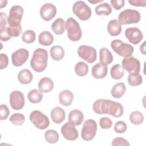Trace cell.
Listing matches in <instances>:
<instances>
[{
    "label": "cell",
    "mask_w": 146,
    "mask_h": 146,
    "mask_svg": "<svg viewBox=\"0 0 146 146\" xmlns=\"http://www.w3.org/2000/svg\"><path fill=\"white\" fill-rule=\"evenodd\" d=\"M47 60V51L44 48H38L33 52L30 60V66L35 72H41L46 68Z\"/></svg>",
    "instance_id": "6da1fadb"
},
{
    "label": "cell",
    "mask_w": 146,
    "mask_h": 146,
    "mask_svg": "<svg viewBox=\"0 0 146 146\" xmlns=\"http://www.w3.org/2000/svg\"><path fill=\"white\" fill-rule=\"evenodd\" d=\"M65 29L70 40L76 42L81 39L82 32L79 23L73 18L69 17L65 23Z\"/></svg>",
    "instance_id": "7a4b0ae2"
},
{
    "label": "cell",
    "mask_w": 146,
    "mask_h": 146,
    "mask_svg": "<svg viewBox=\"0 0 146 146\" xmlns=\"http://www.w3.org/2000/svg\"><path fill=\"white\" fill-rule=\"evenodd\" d=\"M140 13L135 10L125 9L120 13L118 21L121 25H129L138 23L140 21Z\"/></svg>",
    "instance_id": "3957f363"
},
{
    "label": "cell",
    "mask_w": 146,
    "mask_h": 146,
    "mask_svg": "<svg viewBox=\"0 0 146 146\" xmlns=\"http://www.w3.org/2000/svg\"><path fill=\"white\" fill-rule=\"evenodd\" d=\"M111 47L116 54L124 57L131 56L134 51L132 46L123 42L120 39L113 40L111 43Z\"/></svg>",
    "instance_id": "277c9868"
},
{
    "label": "cell",
    "mask_w": 146,
    "mask_h": 146,
    "mask_svg": "<svg viewBox=\"0 0 146 146\" xmlns=\"http://www.w3.org/2000/svg\"><path fill=\"white\" fill-rule=\"evenodd\" d=\"M74 14L80 20L87 21L90 18L92 14L91 8L82 1L75 2L72 6Z\"/></svg>",
    "instance_id": "5b68a950"
},
{
    "label": "cell",
    "mask_w": 146,
    "mask_h": 146,
    "mask_svg": "<svg viewBox=\"0 0 146 146\" xmlns=\"http://www.w3.org/2000/svg\"><path fill=\"white\" fill-rule=\"evenodd\" d=\"M29 118L30 121L39 129H45L50 125L48 117L40 111H33L30 113Z\"/></svg>",
    "instance_id": "8992f818"
},
{
    "label": "cell",
    "mask_w": 146,
    "mask_h": 146,
    "mask_svg": "<svg viewBox=\"0 0 146 146\" xmlns=\"http://www.w3.org/2000/svg\"><path fill=\"white\" fill-rule=\"evenodd\" d=\"M98 126L93 119L86 120L83 123L81 130V137L85 141L92 140L96 134Z\"/></svg>",
    "instance_id": "52a82bcc"
},
{
    "label": "cell",
    "mask_w": 146,
    "mask_h": 146,
    "mask_svg": "<svg viewBox=\"0 0 146 146\" xmlns=\"http://www.w3.org/2000/svg\"><path fill=\"white\" fill-rule=\"evenodd\" d=\"M122 67L126 70L129 75L139 74L140 71V61L132 56L124 57L122 60Z\"/></svg>",
    "instance_id": "ba28073f"
},
{
    "label": "cell",
    "mask_w": 146,
    "mask_h": 146,
    "mask_svg": "<svg viewBox=\"0 0 146 146\" xmlns=\"http://www.w3.org/2000/svg\"><path fill=\"white\" fill-rule=\"evenodd\" d=\"M78 54L80 58L89 63H94L97 58L96 49L87 45L79 46L78 48Z\"/></svg>",
    "instance_id": "9c48e42d"
},
{
    "label": "cell",
    "mask_w": 146,
    "mask_h": 146,
    "mask_svg": "<svg viewBox=\"0 0 146 146\" xmlns=\"http://www.w3.org/2000/svg\"><path fill=\"white\" fill-rule=\"evenodd\" d=\"M23 9L19 5L13 6L9 11V15L7 18V23L10 26H18L21 25Z\"/></svg>",
    "instance_id": "30bf717a"
},
{
    "label": "cell",
    "mask_w": 146,
    "mask_h": 146,
    "mask_svg": "<svg viewBox=\"0 0 146 146\" xmlns=\"http://www.w3.org/2000/svg\"><path fill=\"white\" fill-rule=\"evenodd\" d=\"M25 96L19 91H12L10 95V104L11 108L15 110H21L25 105Z\"/></svg>",
    "instance_id": "8fae6325"
},
{
    "label": "cell",
    "mask_w": 146,
    "mask_h": 146,
    "mask_svg": "<svg viewBox=\"0 0 146 146\" xmlns=\"http://www.w3.org/2000/svg\"><path fill=\"white\" fill-rule=\"evenodd\" d=\"M29 52L26 48H19L11 54V62L15 67H20L28 59Z\"/></svg>",
    "instance_id": "7c38bea8"
},
{
    "label": "cell",
    "mask_w": 146,
    "mask_h": 146,
    "mask_svg": "<svg viewBox=\"0 0 146 146\" xmlns=\"http://www.w3.org/2000/svg\"><path fill=\"white\" fill-rule=\"evenodd\" d=\"M125 36L128 41L133 44H139L143 39L142 32L136 27L127 28L125 31Z\"/></svg>",
    "instance_id": "4fadbf2b"
},
{
    "label": "cell",
    "mask_w": 146,
    "mask_h": 146,
    "mask_svg": "<svg viewBox=\"0 0 146 146\" xmlns=\"http://www.w3.org/2000/svg\"><path fill=\"white\" fill-rule=\"evenodd\" d=\"M39 13L41 18L43 20L49 21L56 15V7L52 3H46L41 6Z\"/></svg>",
    "instance_id": "5bb4252c"
},
{
    "label": "cell",
    "mask_w": 146,
    "mask_h": 146,
    "mask_svg": "<svg viewBox=\"0 0 146 146\" xmlns=\"http://www.w3.org/2000/svg\"><path fill=\"white\" fill-rule=\"evenodd\" d=\"M60 132L64 138L67 140H75L79 136L78 130L74 125H72L69 122H67L62 125Z\"/></svg>",
    "instance_id": "9a60e30c"
},
{
    "label": "cell",
    "mask_w": 146,
    "mask_h": 146,
    "mask_svg": "<svg viewBox=\"0 0 146 146\" xmlns=\"http://www.w3.org/2000/svg\"><path fill=\"white\" fill-rule=\"evenodd\" d=\"M111 100L100 99L95 101L92 105L94 112L97 114H108V108Z\"/></svg>",
    "instance_id": "2e32d148"
},
{
    "label": "cell",
    "mask_w": 146,
    "mask_h": 146,
    "mask_svg": "<svg viewBox=\"0 0 146 146\" xmlns=\"http://www.w3.org/2000/svg\"><path fill=\"white\" fill-rule=\"evenodd\" d=\"M108 72L107 66L101 62L95 64L91 70V74L95 79H103L105 78Z\"/></svg>",
    "instance_id": "e0dca14e"
},
{
    "label": "cell",
    "mask_w": 146,
    "mask_h": 146,
    "mask_svg": "<svg viewBox=\"0 0 146 146\" xmlns=\"http://www.w3.org/2000/svg\"><path fill=\"white\" fill-rule=\"evenodd\" d=\"M84 119L83 112L78 110H73L68 114V122L74 126L80 125Z\"/></svg>",
    "instance_id": "ac0fdd59"
},
{
    "label": "cell",
    "mask_w": 146,
    "mask_h": 146,
    "mask_svg": "<svg viewBox=\"0 0 146 146\" xmlns=\"http://www.w3.org/2000/svg\"><path fill=\"white\" fill-rule=\"evenodd\" d=\"M54 87V82L48 77H44L40 79L38 83L39 90L42 93H48L51 91Z\"/></svg>",
    "instance_id": "d6986e66"
},
{
    "label": "cell",
    "mask_w": 146,
    "mask_h": 146,
    "mask_svg": "<svg viewBox=\"0 0 146 146\" xmlns=\"http://www.w3.org/2000/svg\"><path fill=\"white\" fill-rule=\"evenodd\" d=\"M51 117L52 121L56 124H60L63 122L66 117L64 110L59 107H54L51 111Z\"/></svg>",
    "instance_id": "ffe728a7"
},
{
    "label": "cell",
    "mask_w": 146,
    "mask_h": 146,
    "mask_svg": "<svg viewBox=\"0 0 146 146\" xmlns=\"http://www.w3.org/2000/svg\"><path fill=\"white\" fill-rule=\"evenodd\" d=\"M124 112V109L122 105L117 102L111 101L108 114L115 117H121Z\"/></svg>",
    "instance_id": "44dd1931"
},
{
    "label": "cell",
    "mask_w": 146,
    "mask_h": 146,
    "mask_svg": "<svg viewBox=\"0 0 146 146\" xmlns=\"http://www.w3.org/2000/svg\"><path fill=\"white\" fill-rule=\"evenodd\" d=\"M59 103L64 106H69L71 104L74 99V94L68 90L61 91L58 96Z\"/></svg>",
    "instance_id": "7402d4cb"
},
{
    "label": "cell",
    "mask_w": 146,
    "mask_h": 146,
    "mask_svg": "<svg viewBox=\"0 0 146 146\" xmlns=\"http://www.w3.org/2000/svg\"><path fill=\"white\" fill-rule=\"evenodd\" d=\"M107 29L110 35L117 36L121 31V25L117 19H112L108 22Z\"/></svg>",
    "instance_id": "603a6c76"
},
{
    "label": "cell",
    "mask_w": 146,
    "mask_h": 146,
    "mask_svg": "<svg viewBox=\"0 0 146 146\" xmlns=\"http://www.w3.org/2000/svg\"><path fill=\"white\" fill-rule=\"evenodd\" d=\"M125 91L126 87L125 84L123 82H119L112 87L111 94L112 97L116 99H119L123 96L125 92Z\"/></svg>",
    "instance_id": "cb8c5ba5"
},
{
    "label": "cell",
    "mask_w": 146,
    "mask_h": 146,
    "mask_svg": "<svg viewBox=\"0 0 146 146\" xmlns=\"http://www.w3.org/2000/svg\"><path fill=\"white\" fill-rule=\"evenodd\" d=\"M51 30L56 35H61L65 31V22L62 18L55 20L51 25Z\"/></svg>",
    "instance_id": "d4e9b609"
},
{
    "label": "cell",
    "mask_w": 146,
    "mask_h": 146,
    "mask_svg": "<svg viewBox=\"0 0 146 146\" xmlns=\"http://www.w3.org/2000/svg\"><path fill=\"white\" fill-rule=\"evenodd\" d=\"M100 62L106 65L111 64L113 61V55L111 51L106 47H103L99 51Z\"/></svg>",
    "instance_id": "484cf974"
},
{
    "label": "cell",
    "mask_w": 146,
    "mask_h": 146,
    "mask_svg": "<svg viewBox=\"0 0 146 146\" xmlns=\"http://www.w3.org/2000/svg\"><path fill=\"white\" fill-rule=\"evenodd\" d=\"M53 41L54 36L48 31H43L41 32L38 36V42L42 46H50L53 43Z\"/></svg>",
    "instance_id": "4316f807"
},
{
    "label": "cell",
    "mask_w": 146,
    "mask_h": 146,
    "mask_svg": "<svg viewBox=\"0 0 146 146\" xmlns=\"http://www.w3.org/2000/svg\"><path fill=\"white\" fill-rule=\"evenodd\" d=\"M50 53L51 58L56 61L62 60L64 56V50L63 48L58 45L52 46L50 48Z\"/></svg>",
    "instance_id": "83f0119b"
},
{
    "label": "cell",
    "mask_w": 146,
    "mask_h": 146,
    "mask_svg": "<svg viewBox=\"0 0 146 146\" xmlns=\"http://www.w3.org/2000/svg\"><path fill=\"white\" fill-rule=\"evenodd\" d=\"M18 80L23 84H29L33 79L31 72L28 69L22 70L18 74Z\"/></svg>",
    "instance_id": "f1b7e54d"
},
{
    "label": "cell",
    "mask_w": 146,
    "mask_h": 146,
    "mask_svg": "<svg viewBox=\"0 0 146 146\" xmlns=\"http://www.w3.org/2000/svg\"><path fill=\"white\" fill-rule=\"evenodd\" d=\"M43 94L39 90L33 89L29 91L27 94V98L30 102L36 104L41 102L43 98Z\"/></svg>",
    "instance_id": "f546056e"
},
{
    "label": "cell",
    "mask_w": 146,
    "mask_h": 146,
    "mask_svg": "<svg viewBox=\"0 0 146 146\" xmlns=\"http://www.w3.org/2000/svg\"><path fill=\"white\" fill-rule=\"evenodd\" d=\"M95 13L98 15H109L112 13V8L108 3H103L98 5L95 9Z\"/></svg>",
    "instance_id": "4dcf8cb0"
},
{
    "label": "cell",
    "mask_w": 146,
    "mask_h": 146,
    "mask_svg": "<svg viewBox=\"0 0 146 146\" xmlns=\"http://www.w3.org/2000/svg\"><path fill=\"white\" fill-rule=\"evenodd\" d=\"M110 74L111 76L113 79L116 80L120 79L123 76L124 74V69L121 65L119 64H116L111 67Z\"/></svg>",
    "instance_id": "1f68e13d"
},
{
    "label": "cell",
    "mask_w": 146,
    "mask_h": 146,
    "mask_svg": "<svg viewBox=\"0 0 146 146\" xmlns=\"http://www.w3.org/2000/svg\"><path fill=\"white\" fill-rule=\"evenodd\" d=\"M75 72L79 76H86L88 72V66L84 62H79L75 66Z\"/></svg>",
    "instance_id": "d6a6232c"
},
{
    "label": "cell",
    "mask_w": 146,
    "mask_h": 146,
    "mask_svg": "<svg viewBox=\"0 0 146 146\" xmlns=\"http://www.w3.org/2000/svg\"><path fill=\"white\" fill-rule=\"evenodd\" d=\"M59 137L58 132L53 129H48L44 133V139L50 144L56 143L58 141Z\"/></svg>",
    "instance_id": "836d02e7"
},
{
    "label": "cell",
    "mask_w": 146,
    "mask_h": 146,
    "mask_svg": "<svg viewBox=\"0 0 146 146\" xmlns=\"http://www.w3.org/2000/svg\"><path fill=\"white\" fill-rule=\"evenodd\" d=\"M144 119V115L140 111H133L129 116L130 121L135 125L141 124Z\"/></svg>",
    "instance_id": "e575fe53"
},
{
    "label": "cell",
    "mask_w": 146,
    "mask_h": 146,
    "mask_svg": "<svg viewBox=\"0 0 146 146\" xmlns=\"http://www.w3.org/2000/svg\"><path fill=\"white\" fill-rule=\"evenodd\" d=\"M9 120L14 125H21L24 123L25 116L21 113H15L10 116Z\"/></svg>",
    "instance_id": "d590c367"
},
{
    "label": "cell",
    "mask_w": 146,
    "mask_h": 146,
    "mask_svg": "<svg viewBox=\"0 0 146 146\" xmlns=\"http://www.w3.org/2000/svg\"><path fill=\"white\" fill-rule=\"evenodd\" d=\"M36 38V35L34 31L31 30H26L23 32L22 36V39L23 42H24L26 43H31L34 42Z\"/></svg>",
    "instance_id": "8d00e7d4"
},
{
    "label": "cell",
    "mask_w": 146,
    "mask_h": 146,
    "mask_svg": "<svg viewBox=\"0 0 146 146\" xmlns=\"http://www.w3.org/2000/svg\"><path fill=\"white\" fill-rule=\"evenodd\" d=\"M128 82L131 86H137L141 84L143 78L139 74L135 75H129L128 76Z\"/></svg>",
    "instance_id": "74e56055"
},
{
    "label": "cell",
    "mask_w": 146,
    "mask_h": 146,
    "mask_svg": "<svg viewBox=\"0 0 146 146\" xmlns=\"http://www.w3.org/2000/svg\"><path fill=\"white\" fill-rule=\"evenodd\" d=\"M7 33L8 35L11 37H17L19 36L22 32L21 25L18 26H7L6 28Z\"/></svg>",
    "instance_id": "f35d334b"
},
{
    "label": "cell",
    "mask_w": 146,
    "mask_h": 146,
    "mask_svg": "<svg viewBox=\"0 0 146 146\" xmlns=\"http://www.w3.org/2000/svg\"><path fill=\"white\" fill-rule=\"evenodd\" d=\"M113 129L115 132L117 133H123L126 131L127 129V125L124 121H118L115 124Z\"/></svg>",
    "instance_id": "ab89813d"
},
{
    "label": "cell",
    "mask_w": 146,
    "mask_h": 146,
    "mask_svg": "<svg viewBox=\"0 0 146 146\" xmlns=\"http://www.w3.org/2000/svg\"><path fill=\"white\" fill-rule=\"evenodd\" d=\"M99 125L102 129H109L112 125V121L107 117H102L99 120Z\"/></svg>",
    "instance_id": "60d3db41"
},
{
    "label": "cell",
    "mask_w": 146,
    "mask_h": 146,
    "mask_svg": "<svg viewBox=\"0 0 146 146\" xmlns=\"http://www.w3.org/2000/svg\"><path fill=\"white\" fill-rule=\"evenodd\" d=\"M112 146H119V145H125V146H129L130 144L129 142L125 139L123 137H116L112 141Z\"/></svg>",
    "instance_id": "b9f144b4"
},
{
    "label": "cell",
    "mask_w": 146,
    "mask_h": 146,
    "mask_svg": "<svg viewBox=\"0 0 146 146\" xmlns=\"http://www.w3.org/2000/svg\"><path fill=\"white\" fill-rule=\"evenodd\" d=\"M0 114H1L0 119L1 120H6L8 117V116L10 114V111L6 105H5V104L1 105Z\"/></svg>",
    "instance_id": "7bdbcfd3"
},
{
    "label": "cell",
    "mask_w": 146,
    "mask_h": 146,
    "mask_svg": "<svg viewBox=\"0 0 146 146\" xmlns=\"http://www.w3.org/2000/svg\"><path fill=\"white\" fill-rule=\"evenodd\" d=\"M110 3L114 9L118 10L124 6L125 1L124 0H111Z\"/></svg>",
    "instance_id": "ee69618b"
},
{
    "label": "cell",
    "mask_w": 146,
    "mask_h": 146,
    "mask_svg": "<svg viewBox=\"0 0 146 146\" xmlns=\"http://www.w3.org/2000/svg\"><path fill=\"white\" fill-rule=\"evenodd\" d=\"M0 57H1L0 69L3 70L8 66L9 58L7 55L6 54H3V53H1L0 54Z\"/></svg>",
    "instance_id": "f6af8a7d"
},
{
    "label": "cell",
    "mask_w": 146,
    "mask_h": 146,
    "mask_svg": "<svg viewBox=\"0 0 146 146\" xmlns=\"http://www.w3.org/2000/svg\"><path fill=\"white\" fill-rule=\"evenodd\" d=\"M1 15V21H0V28L1 29H4L6 27V25H7V16L6 13L1 12L0 13Z\"/></svg>",
    "instance_id": "bcb514c9"
},
{
    "label": "cell",
    "mask_w": 146,
    "mask_h": 146,
    "mask_svg": "<svg viewBox=\"0 0 146 146\" xmlns=\"http://www.w3.org/2000/svg\"><path fill=\"white\" fill-rule=\"evenodd\" d=\"M6 27L0 30V39L1 41H7L11 39V37L8 35L6 30Z\"/></svg>",
    "instance_id": "7dc6e473"
},
{
    "label": "cell",
    "mask_w": 146,
    "mask_h": 146,
    "mask_svg": "<svg viewBox=\"0 0 146 146\" xmlns=\"http://www.w3.org/2000/svg\"><path fill=\"white\" fill-rule=\"evenodd\" d=\"M128 2L134 6H140L145 7L146 6L145 0H129Z\"/></svg>",
    "instance_id": "c3c4849f"
},
{
    "label": "cell",
    "mask_w": 146,
    "mask_h": 146,
    "mask_svg": "<svg viewBox=\"0 0 146 146\" xmlns=\"http://www.w3.org/2000/svg\"><path fill=\"white\" fill-rule=\"evenodd\" d=\"M145 42H144V43L140 47V52L144 55L145 54Z\"/></svg>",
    "instance_id": "681fc988"
},
{
    "label": "cell",
    "mask_w": 146,
    "mask_h": 146,
    "mask_svg": "<svg viewBox=\"0 0 146 146\" xmlns=\"http://www.w3.org/2000/svg\"><path fill=\"white\" fill-rule=\"evenodd\" d=\"M88 2L90 3H99V2H103V0H101V1H88Z\"/></svg>",
    "instance_id": "f907efd6"
}]
</instances>
